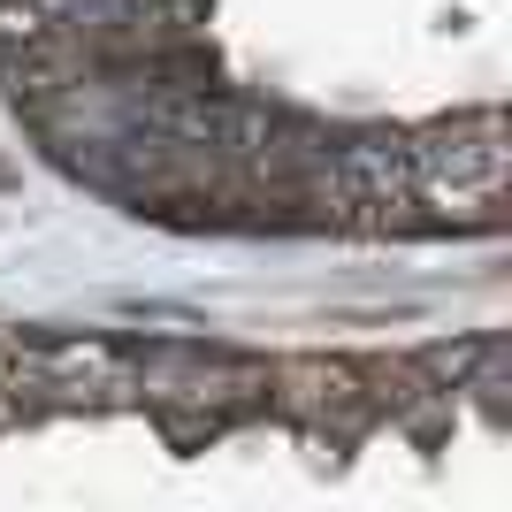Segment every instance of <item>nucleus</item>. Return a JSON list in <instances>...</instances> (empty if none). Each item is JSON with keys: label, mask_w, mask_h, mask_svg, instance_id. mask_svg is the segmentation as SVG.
Returning a JSON list of instances; mask_svg holds the SVG:
<instances>
[{"label": "nucleus", "mask_w": 512, "mask_h": 512, "mask_svg": "<svg viewBox=\"0 0 512 512\" xmlns=\"http://www.w3.org/2000/svg\"><path fill=\"white\" fill-rule=\"evenodd\" d=\"M406 161H413V199H436V192L505 199V123L497 115L421 130V138H406Z\"/></svg>", "instance_id": "1"}]
</instances>
